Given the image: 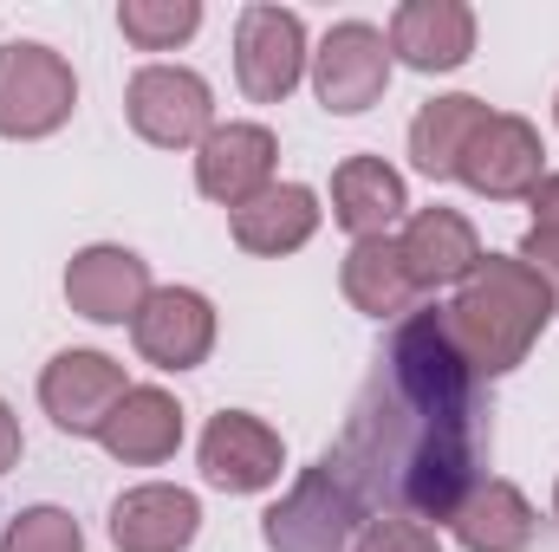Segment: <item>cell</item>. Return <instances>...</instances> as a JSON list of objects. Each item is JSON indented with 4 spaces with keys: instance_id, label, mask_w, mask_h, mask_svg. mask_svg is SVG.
<instances>
[{
    "instance_id": "26",
    "label": "cell",
    "mask_w": 559,
    "mask_h": 552,
    "mask_svg": "<svg viewBox=\"0 0 559 552\" xmlns=\"http://www.w3.org/2000/svg\"><path fill=\"white\" fill-rule=\"evenodd\" d=\"M521 261L547 279V292H554V312H559V228H527V241H521Z\"/></svg>"
},
{
    "instance_id": "4",
    "label": "cell",
    "mask_w": 559,
    "mask_h": 552,
    "mask_svg": "<svg viewBox=\"0 0 559 552\" xmlns=\"http://www.w3.org/2000/svg\"><path fill=\"white\" fill-rule=\"evenodd\" d=\"M79 105V79L66 52L39 39H7L0 46V137H52Z\"/></svg>"
},
{
    "instance_id": "12",
    "label": "cell",
    "mask_w": 559,
    "mask_h": 552,
    "mask_svg": "<svg viewBox=\"0 0 559 552\" xmlns=\"http://www.w3.org/2000/svg\"><path fill=\"white\" fill-rule=\"evenodd\" d=\"M280 435L248 410H222L202 429V481L222 488V494H261L280 481Z\"/></svg>"
},
{
    "instance_id": "22",
    "label": "cell",
    "mask_w": 559,
    "mask_h": 552,
    "mask_svg": "<svg viewBox=\"0 0 559 552\" xmlns=\"http://www.w3.org/2000/svg\"><path fill=\"white\" fill-rule=\"evenodd\" d=\"M488 124V105L468 98V92H449V98H429L411 124V163H417L429 182H449L468 156L475 131Z\"/></svg>"
},
{
    "instance_id": "16",
    "label": "cell",
    "mask_w": 559,
    "mask_h": 552,
    "mask_svg": "<svg viewBox=\"0 0 559 552\" xmlns=\"http://www.w3.org/2000/svg\"><path fill=\"white\" fill-rule=\"evenodd\" d=\"M411 195H404V176L384 163V156H345L332 169V221L352 235V241H378L404 221Z\"/></svg>"
},
{
    "instance_id": "9",
    "label": "cell",
    "mask_w": 559,
    "mask_h": 552,
    "mask_svg": "<svg viewBox=\"0 0 559 552\" xmlns=\"http://www.w3.org/2000/svg\"><path fill=\"white\" fill-rule=\"evenodd\" d=\"M131 338L156 371H195L215 351V305L195 286H156L131 319Z\"/></svg>"
},
{
    "instance_id": "19",
    "label": "cell",
    "mask_w": 559,
    "mask_h": 552,
    "mask_svg": "<svg viewBox=\"0 0 559 552\" xmlns=\"http://www.w3.org/2000/svg\"><path fill=\"white\" fill-rule=\"evenodd\" d=\"M534 507H527V494L514 488V481H495V475H481L468 494H462V507L449 514V533L462 540L468 552H527L534 547Z\"/></svg>"
},
{
    "instance_id": "2",
    "label": "cell",
    "mask_w": 559,
    "mask_h": 552,
    "mask_svg": "<svg viewBox=\"0 0 559 552\" xmlns=\"http://www.w3.org/2000/svg\"><path fill=\"white\" fill-rule=\"evenodd\" d=\"M442 319H449V338L475 377H508L534 351V338L547 332L554 292L521 254H481L475 274L442 305Z\"/></svg>"
},
{
    "instance_id": "20",
    "label": "cell",
    "mask_w": 559,
    "mask_h": 552,
    "mask_svg": "<svg viewBox=\"0 0 559 552\" xmlns=\"http://www.w3.org/2000/svg\"><path fill=\"white\" fill-rule=\"evenodd\" d=\"M312 235H319V195L306 182H274V189H261L254 202L235 208V241L248 254H261V261H280V254L306 248Z\"/></svg>"
},
{
    "instance_id": "8",
    "label": "cell",
    "mask_w": 559,
    "mask_h": 552,
    "mask_svg": "<svg viewBox=\"0 0 559 552\" xmlns=\"http://www.w3.org/2000/svg\"><path fill=\"white\" fill-rule=\"evenodd\" d=\"M455 176L475 195H488V202H521V195H534L547 182V143H540V131L527 118L488 111V124L475 131V143H468V156H462Z\"/></svg>"
},
{
    "instance_id": "15",
    "label": "cell",
    "mask_w": 559,
    "mask_h": 552,
    "mask_svg": "<svg viewBox=\"0 0 559 552\" xmlns=\"http://www.w3.org/2000/svg\"><path fill=\"white\" fill-rule=\"evenodd\" d=\"M475 52V13L462 0H404L391 13V59L417 72H455Z\"/></svg>"
},
{
    "instance_id": "14",
    "label": "cell",
    "mask_w": 559,
    "mask_h": 552,
    "mask_svg": "<svg viewBox=\"0 0 559 552\" xmlns=\"http://www.w3.org/2000/svg\"><path fill=\"white\" fill-rule=\"evenodd\" d=\"M202 533V501L169 481L124 488L111 507V547L118 552H189Z\"/></svg>"
},
{
    "instance_id": "10",
    "label": "cell",
    "mask_w": 559,
    "mask_h": 552,
    "mask_svg": "<svg viewBox=\"0 0 559 552\" xmlns=\"http://www.w3.org/2000/svg\"><path fill=\"white\" fill-rule=\"evenodd\" d=\"M124 391H131L124 384V364L105 358V351H59L39 371V404H46V416L66 435H98Z\"/></svg>"
},
{
    "instance_id": "23",
    "label": "cell",
    "mask_w": 559,
    "mask_h": 552,
    "mask_svg": "<svg viewBox=\"0 0 559 552\" xmlns=\"http://www.w3.org/2000/svg\"><path fill=\"white\" fill-rule=\"evenodd\" d=\"M118 26H124V39L143 46V52H169V46H182L202 26V7L195 0H124L118 7Z\"/></svg>"
},
{
    "instance_id": "3",
    "label": "cell",
    "mask_w": 559,
    "mask_h": 552,
    "mask_svg": "<svg viewBox=\"0 0 559 552\" xmlns=\"http://www.w3.org/2000/svg\"><path fill=\"white\" fill-rule=\"evenodd\" d=\"M365 501L345 488V475L319 455L274 507L261 514V540L274 552H352L365 533Z\"/></svg>"
},
{
    "instance_id": "11",
    "label": "cell",
    "mask_w": 559,
    "mask_h": 552,
    "mask_svg": "<svg viewBox=\"0 0 559 552\" xmlns=\"http://www.w3.org/2000/svg\"><path fill=\"white\" fill-rule=\"evenodd\" d=\"M150 292H156V286H150L143 254L118 248V241L79 248L72 267H66V299H72V312L92 319V325H131Z\"/></svg>"
},
{
    "instance_id": "18",
    "label": "cell",
    "mask_w": 559,
    "mask_h": 552,
    "mask_svg": "<svg viewBox=\"0 0 559 552\" xmlns=\"http://www.w3.org/2000/svg\"><path fill=\"white\" fill-rule=\"evenodd\" d=\"M98 442L124 461V468H150V461H169L176 442H182V404L156 384H131L118 397V410L105 416Z\"/></svg>"
},
{
    "instance_id": "27",
    "label": "cell",
    "mask_w": 559,
    "mask_h": 552,
    "mask_svg": "<svg viewBox=\"0 0 559 552\" xmlns=\"http://www.w3.org/2000/svg\"><path fill=\"white\" fill-rule=\"evenodd\" d=\"M527 202H534V228H559V176H547Z\"/></svg>"
},
{
    "instance_id": "1",
    "label": "cell",
    "mask_w": 559,
    "mask_h": 552,
    "mask_svg": "<svg viewBox=\"0 0 559 552\" xmlns=\"http://www.w3.org/2000/svg\"><path fill=\"white\" fill-rule=\"evenodd\" d=\"M481 455H488L481 377L455 351L442 305H423L391 325L325 461L345 475L365 514L449 520L462 494L481 481Z\"/></svg>"
},
{
    "instance_id": "25",
    "label": "cell",
    "mask_w": 559,
    "mask_h": 552,
    "mask_svg": "<svg viewBox=\"0 0 559 552\" xmlns=\"http://www.w3.org/2000/svg\"><path fill=\"white\" fill-rule=\"evenodd\" d=\"M352 552H442V540H436L423 520H397V514H384V520H365V533H358V547Z\"/></svg>"
},
{
    "instance_id": "24",
    "label": "cell",
    "mask_w": 559,
    "mask_h": 552,
    "mask_svg": "<svg viewBox=\"0 0 559 552\" xmlns=\"http://www.w3.org/2000/svg\"><path fill=\"white\" fill-rule=\"evenodd\" d=\"M0 552H85V533L66 507H26L7 520Z\"/></svg>"
},
{
    "instance_id": "7",
    "label": "cell",
    "mask_w": 559,
    "mask_h": 552,
    "mask_svg": "<svg viewBox=\"0 0 559 552\" xmlns=\"http://www.w3.org/2000/svg\"><path fill=\"white\" fill-rule=\"evenodd\" d=\"M306 26L293 7H274V0H254L241 7V26H235V79L254 105H280L299 72H306Z\"/></svg>"
},
{
    "instance_id": "5",
    "label": "cell",
    "mask_w": 559,
    "mask_h": 552,
    "mask_svg": "<svg viewBox=\"0 0 559 552\" xmlns=\"http://www.w3.org/2000/svg\"><path fill=\"white\" fill-rule=\"evenodd\" d=\"M131 131L156 149H202V137L215 131V98L209 79L189 65H143L124 92Z\"/></svg>"
},
{
    "instance_id": "13",
    "label": "cell",
    "mask_w": 559,
    "mask_h": 552,
    "mask_svg": "<svg viewBox=\"0 0 559 552\" xmlns=\"http://www.w3.org/2000/svg\"><path fill=\"white\" fill-rule=\"evenodd\" d=\"M274 156L280 143L267 124H215L195 149V189L222 208H241L261 189H274Z\"/></svg>"
},
{
    "instance_id": "28",
    "label": "cell",
    "mask_w": 559,
    "mask_h": 552,
    "mask_svg": "<svg viewBox=\"0 0 559 552\" xmlns=\"http://www.w3.org/2000/svg\"><path fill=\"white\" fill-rule=\"evenodd\" d=\"M7 468H20V416L0 404V475Z\"/></svg>"
},
{
    "instance_id": "17",
    "label": "cell",
    "mask_w": 559,
    "mask_h": 552,
    "mask_svg": "<svg viewBox=\"0 0 559 552\" xmlns=\"http://www.w3.org/2000/svg\"><path fill=\"white\" fill-rule=\"evenodd\" d=\"M397 254L417 279V292H436V286H462L481 261V241L468 228V215L455 208H417L397 235Z\"/></svg>"
},
{
    "instance_id": "30",
    "label": "cell",
    "mask_w": 559,
    "mask_h": 552,
    "mask_svg": "<svg viewBox=\"0 0 559 552\" xmlns=\"http://www.w3.org/2000/svg\"><path fill=\"white\" fill-rule=\"evenodd\" d=\"M554 111H559V98H554Z\"/></svg>"
},
{
    "instance_id": "21",
    "label": "cell",
    "mask_w": 559,
    "mask_h": 552,
    "mask_svg": "<svg viewBox=\"0 0 559 552\" xmlns=\"http://www.w3.org/2000/svg\"><path fill=\"white\" fill-rule=\"evenodd\" d=\"M338 286H345V299H352L365 319H411L417 299H423L391 235L352 241V254H345V267H338Z\"/></svg>"
},
{
    "instance_id": "29",
    "label": "cell",
    "mask_w": 559,
    "mask_h": 552,
    "mask_svg": "<svg viewBox=\"0 0 559 552\" xmlns=\"http://www.w3.org/2000/svg\"><path fill=\"white\" fill-rule=\"evenodd\" d=\"M554 514H559V494H554Z\"/></svg>"
},
{
    "instance_id": "6",
    "label": "cell",
    "mask_w": 559,
    "mask_h": 552,
    "mask_svg": "<svg viewBox=\"0 0 559 552\" xmlns=\"http://www.w3.org/2000/svg\"><path fill=\"white\" fill-rule=\"evenodd\" d=\"M391 85V39L371 20H338L312 52V92L332 118H358Z\"/></svg>"
}]
</instances>
